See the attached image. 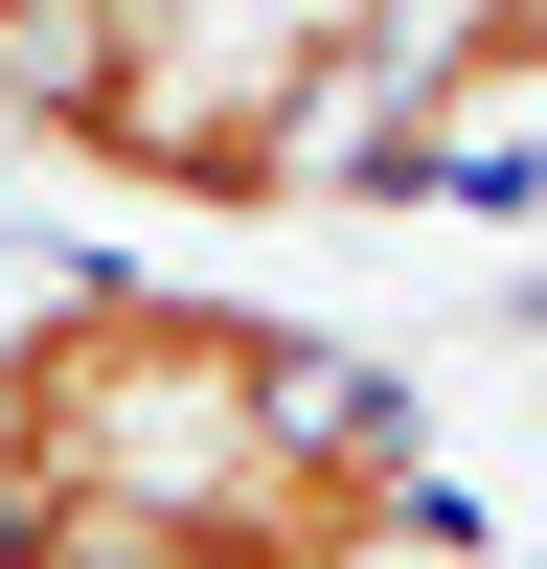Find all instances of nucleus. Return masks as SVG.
Segmentation results:
<instances>
[{
  "instance_id": "nucleus-1",
  "label": "nucleus",
  "mask_w": 547,
  "mask_h": 569,
  "mask_svg": "<svg viewBox=\"0 0 547 569\" xmlns=\"http://www.w3.org/2000/svg\"><path fill=\"white\" fill-rule=\"evenodd\" d=\"M501 114H547V0H434V23H410V69H388L365 182H410L434 137H501Z\"/></svg>"
},
{
  "instance_id": "nucleus-2",
  "label": "nucleus",
  "mask_w": 547,
  "mask_h": 569,
  "mask_svg": "<svg viewBox=\"0 0 547 569\" xmlns=\"http://www.w3.org/2000/svg\"><path fill=\"white\" fill-rule=\"evenodd\" d=\"M274 23H319L342 69H410V23H434V0H274Z\"/></svg>"
},
{
  "instance_id": "nucleus-3",
  "label": "nucleus",
  "mask_w": 547,
  "mask_h": 569,
  "mask_svg": "<svg viewBox=\"0 0 547 569\" xmlns=\"http://www.w3.org/2000/svg\"><path fill=\"white\" fill-rule=\"evenodd\" d=\"M46 23H69V0H0V137H23V69H46Z\"/></svg>"
}]
</instances>
